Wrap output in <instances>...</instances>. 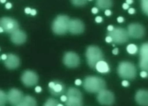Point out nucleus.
Masks as SVG:
<instances>
[{
    "instance_id": "obj_1",
    "label": "nucleus",
    "mask_w": 148,
    "mask_h": 106,
    "mask_svg": "<svg viewBox=\"0 0 148 106\" xmlns=\"http://www.w3.org/2000/svg\"><path fill=\"white\" fill-rule=\"evenodd\" d=\"M83 86L85 90L87 92L98 93L101 90L106 88V83L101 77L89 76L85 77L83 82Z\"/></svg>"
},
{
    "instance_id": "obj_2",
    "label": "nucleus",
    "mask_w": 148,
    "mask_h": 106,
    "mask_svg": "<svg viewBox=\"0 0 148 106\" xmlns=\"http://www.w3.org/2000/svg\"><path fill=\"white\" fill-rule=\"evenodd\" d=\"M117 72L119 76L123 79L133 80L136 76V68L134 64L128 62L123 61L118 66Z\"/></svg>"
},
{
    "instance_id": "obj_3",
    "label": "nucleus",
    "mask_w": 148,
    "mask_h": 106,
    "mask_svg": "<svg viewBox=\"0 0 148 106\" xmlns=\"http://www.w3.org/2000/svg\"><path fill=\"white\" fill-rule=\"evenodd\" d=\"M87 62L90 68H95V65L100 60L104 59V55L101 49L97 46H89L85 53Z\"/></svg>"
},
{
    "instance_id": "obj_4",
    "label": "nucleus",
    "mask_w": 148,
    "mask_h": 106,
    "mask_svg": "<svg viewBox=\"0 0 148 106\" xmlns=\"http://www.w3.org/2000/svg\"><path fill=\"white\" fill-rule=\"evenodd\" d=\"M70 18L66 15H60L54 19L52 24V30L54 34L59 36L65 35L68 31Z\"/></svg>"
},
{
    "instance_id": "obj_5",
    "label": "nucleus",
    "mask_w": 148,
    "mask_h": 106,
    "mask_svg": "<svg viewBox=\"0 0 148 106\" xmlns=\"http://www.w3.org/2000/svg\"><path fill=\"white\" fill-rule=\"evenodd\" d=\"M67 99L65 101L66 106H81L83 105L82 94L79 89L71 87L67 92Z\"/></svg>"
},
{
    "instance_id": "obj_6",
    "label": "nucleus",
    "mask_w": 148,
    "mask_h": 106,
    "mask_svg": "<svg viewBox=\"0 0 148 106\" xmlns=\"http://www.w3.org/2000/svg\"><path fill=\"white\" fill-rule=\"evenodd\" d=\"M107 35L112 38V42L116 44H123L129 41V36L126 29L122 27H115L111 31H108Z\"/></svg>"
},
{
    "instance_id": "obj_7",
    "label": "nucleus",
    "mask_w": 148,
    "mask_h": 106,
    "mask_svg": "<svg viewBox=\"0 0 148 106\" xmlns=\"http://www.w3.org/2000/svg\"><path fill=\"white\" fill-rule=\"evenodd\" d=\"M63 62L68 68H75L80 65L81 59L77 53L68 51L65 53L64 55Z\"/></svg>"
},
{
    "instance_id": "obj_8",
    "label": "nucleus",
    "mask_w": 148,
    "mask_h": 106,
    "mask_svg": "<svg viewBox=\"0 0 148 106\" xmlns=\"http://www.w3.org/2000/svg\"><path fill=\"white\" fill-rule=\"evenodd\" d=\"M0 26L3 27L4 31L9 34H12L19 29L18 22L10 17H3L0 19Z\"/></svg>"
},
{
    "instance_id": "obj_9",
    "label": "nucleus",
    "mask_w": 148,
    "mask_h": 106,
    "mask_svg": "<svg viewBox=\"0 0 148 106\" xmlns=\"http://www.w3.org/2000/svg\"><path fill=\"white\" fill-rule=\"evenodd\" d=\"M145 27L139 23L130 24L127 30L129 37L136 39L143 38L145 35Z\"/></svg>"
},
{
    "instance_id": "obj_10",
    "label": "nucleus",
    "mask_w": 148,
    "mask_h": 106,
    "mask_svg": "<svg viewBox=\"0 0 148 106\" xmlns=\"http://www.w3.org/2000/svg\"><path fill=\"white\" fill-rule=\"evenodd\" d=\"M97 100L101 105H111L115 103V96L112 92L103 89L98 93Z\"/></svg>"
},
{
    "instance_id": "obj_11",
    "label": "nucleus",
    "mask_w": 148,
    "mask_h": 106,
    "mask_svg": "<svg viewBox=\"0 0 148 106\" xmlns=\"http://www.w3.org/2000/svg\"><path fill=\"white\" fill-rule=\"evenodd\" d=\"M21 80L25 86L31 87L38 83V76L36 72L31 70H26L23 73Z\"/></svg>"
},
{
    "instance_id": "obj_12",
    "label": "nucleus",
    "mask_w": 148,
    "mask_h": 106,
    "mask_svg": "<svg viewBox=\"0 0 148 106\" xmlns=\"http://www.w3.org/2000/svg\"><path fill=\"white\" fill-rule=\"evenodd\" d=\"M85 30V25L83 22L79 19L70 20L68 25V31L74 35L81 34Z\"/></svg>"
},
{
    "instance_id": "obj_13",
    "label": "nucleus",
    "mask_w": 148,
    "mask_h": 106,
    "mask_svg": "<svg viewBox=\"0 0 148 106\" xmlns=\"http://www.w3.org/2000/svg\"><path fill=\"white\" fill-rule=\"evenodd\" d=\"M23 97V93L16 88L11 89L7 94L8 101L13 105L18 106Z\"/></svg>"
},
{
    "instance_id": "obj_14",
    "label": "nucleus",
    "mask_w": 148,
    "mask_h": 106,
    "mask_svg": "<svg viewBox=\"0 0 148 106\" xmlns=\"http://www.w3.org/2000/svg\"><path fill=\"white\" fill-rule=\"evenodd\" d=\"M140 67L142 70H148V44L143 43L141 46L140 51Z\"/></svg>"
},
{
    "instance_id": "obj_15",
    "label": "nucleus",
    "mask_w": 148,
    "mask_h": 106,
    "mask_svg": "<svg viewBox=\"0 0 148 106\" xmlns=\"http://www.w3.org/2000/svg\"><path fill=\"white\" fill-rule=\"evenodd\" d=\"M49 90L54 96L62 95L65 91V87L63 83L59 81L51 82L48 84Z\"/></svg>"
},
{
    "instance_id": "obj_16",
    "label": "nucleus",
    "mask_w": 148,
    "mask_h": 106,
    "mask_svg": "<svg viewBox=\"0 0 148 106\" xmlns=\"http://www.w3.org/2000/svg\"><path fill=\"white\" fill-rule=\"evenodd\" d=\"M10 40L16 45H20L26 42L27 40V36L26 33L19 29L10 34Z\"/></svg>"
},
{
    "instance_id": "obj_17",
    "label": "nucleus",
    "mask_w": 148,
    "mask_h": 106,
    "mask_svg": "<svg viewBox=\"0 0 148 106\" xmlns=\"http://www.w3.org/2000/svg\"><path fill=\"white\" fill-rule=\"evenodd\" d=\"M4 64L9 70H15L20 65V58L16 55L9 54L7 55V59L4 60Z\"/></svg>"
},
{
    "instance_id": "obj_18",
    "label": "nucleus",
    "mask_w": 148,
    "mask_h": 106,
    "mask_svg": "<svg viewBox=\"0 0 148 106\" xmlns=\"http://www.w3.org/2000/svg\"><path fill=\"white\" fill-rule=\"evenodd\" d=\"M135 101L140 105H148V92L146 90H139L135 94Z\"/></svg>"
},
{
    "instance_id": "obj_19",
    "label": "nucleus",
    "mask_w": 148,
    "mask_h": 106,
    "mask_svg": "<svg viewBox=\"0 0 148 106\" xmlns=\"http://www.w3.org/2000/svg\"><path fill=\"white\" fill-rule=\"evenodd\" d=\"M95 68L98 72L102 74H105L109 72L110 71V67L107 62L103 60L99 61L95 65Z\"/></svg>"
},
{
    "instance_id": "obj_20",
    "label": "nucleus",
    "mask_w": 148,
    "mask_h": 106,
    "mask_svg": "<svg viewBox=\"0 0 148 106\" xmlns=\"http://www.w3.org/2000/svg\"><path fill=\"white\" fill-rule=\"evenodd\" d=\"M37 105L36 99L31 96H26L23 98L18 106H36Z\"/></svg>"
},
{
    "instance_id": "obj_21",
    "label": "nucleus",
    "mask_w": 148,
    "mask_h": 106,
    "mask_svg": "<svg viewBox=\"0 0 148 106\" xmlns=\"http://www.w3.org/2000/svg\"><path fill=\"white\" fill-rule=\"evenodd\" d=\"M113 5L112 0H96V5L100 9H107L112 8Z\"/></svg>"
},
{
    "instance_id": "obj_22",
    "label": "nucleus",
    "mask_w": 148,
    "mask_h": 106,
    "mask_svg": "<svg viewBox=\"0 0 148 106\" xmlns=\"http://www.w3.org/2000/svg\"><path fill=\"white\" fill-rule=\"evenodd\" d=\"M126 50L130 54L134 55L137 53L138 48L135 44H129L126 48Z\"/></svg>"
},
{
    "instance_id": "obj_23",
    "label": "nucleus",
    "mask_w": 148,
    "mask_h": 106,
    "mask_svg": "<svg viewBox=\"0 0 148 106\" xmlns=\"http://www.w3.org/2000/svg\"><path fill=\"white\" fill-rule=\"evenodd\" d=\"M8 101L7 94L4 92L0 90V106H3Z\"/></svg>"
},
{
    "instance_id": "obj_24",
    "label": "nucleus",
    "mask_w": 148,
    "mask_h": 106,
    "mask_svg": "<svg viewBox=\"0 0 148 106\" xmlns=\"http://www.w3.org/2000/svg\"><path fill=\"white\" fill-rule=\"evenodd\" d=\"M141 9L146 15L148 14V0H141Z\"/></svg>"
},
{
    "instance_id": "obj_25",
    "label": "nucleus",
    "mask_w": 148,
    "mask_h": 106,
    "mask_svg": "<svg viewBox=\"0 0 148 106\" xmlns=\"http://www.w3.org/2000/svg\"><path fill=\"white\" fill-rule=\"evenodd\" d=\"M72 4L76 7H82L87 4V0H71Z\"/></svg>"
},
{
    "instance_id": "obj_26",
    "label": "nucleus",
    "mask_w": 148,
    "mask_h": 106,
    "mask_svg": "<svg viewBox=\"0 0 148 106\" xmlns=\"http://www.w3.org/2000/svg\"><path fill=\"white\" fill-rule=\"evenodd\" d=\"M59 104L58 101L54 98H49L44 104L45 106H56Z\"/></svg>"
},
{
    "instance_id": "obj_27",
    "label": "nucleus",
    "mask_w": 148,
    "mask_h": 106,
    "mask_svg": "<svg viewBox=\"0 0 148 106\" xmlns=\"http://www.w3.org/2000/svg\"><path fill=\"white\" fill-rule=\"evenodd\" d=\"M140 76H141V77H143V78L147 77V71H145V70H143L140 72Z\"/></svg>"
},
{
    "instance_id": "obj_28",
    "label": "nucleus",
    "mask_w": 148,
    "mask_h": 106,
    "mask_svg": "<svg viewBox=\"0 0 148 106\" xmlns=\"http://www.w3.org/2000/svg\"><path fill=\"white\" fill-rule=\"evenodd\" d=\"M102 21H103V19H102V18L100 16H96V18H95V21L96 22V23H101Z\"/></svg>"
},
{
    "instance_id": "obj_29",
    "label": "nucleus",
    "mask_w": 148,
    "mask_h": 106,
    "mask_svg": "<svg viewBox=\"0 0 148 106\" xmlns=\"http://www.w3.org/2000/svg\"><path fill=\"white\" fill-rule=\"evenodd\" d=\"M121 84H122V85L124 86V87H128V86L129 85V82L127 81H126V80H124V81L122 82Z\"/></svg>"
},
{
    "instance_id": "obj_30",
    "label": "nucleus",
    "mask_w": 148,
    "mask_h": 106,
    "mask_svg": "<svg viewBox=\"0 0 148 106\" xmlns=\"http://www.w3.org/2000/svg\"><path fill=\"white\" fill-rule=\"evenodd\" d=\"M106 42L107 43H110L112 42V38L110 36H108L106 38Z\"/></svg>"
},
{
    "instance_id": "obj_31",
    "label": "nucleus",
    "mask_w": 148,
    "mask_h": 106,
    "mask_svg": "<svg viewBox=\"0 0 148 106\" xmlns=\"http://www.w3.org/2000/svg\"><path fill=\"white\" fill-rule=\"evenodd\" d=\"M82 81L79 79H77L75 81V85H80L82 84Z\"/></svg>"
},
{
    "instance_id": "obj_32",
    "label": "nucleus",
    "mask_w": 148,
    "mask_h": 106,
    "mask_svg": "<svg viewBox=\"0 0 148 106\" xmlns=\"http://www.w3.org/2000/svg\"><path fill=\"white\" fill-rule=\"evenodd\" d=\"M128 12L129 14H134L135 13V10L134 8H130V9H129Z\"/></svg>"
},
{
    "instance_id": "obj_33",
    "label": "nucleus",
    "mask_w": 148,
    "mask_h": 106,
    "mask_svg": "<svg viewBox=\"0 0 148 106\" xmlns=\"http://www.w3.org/2000/svg\"><path fill=\"white\" fill-rule=\"evenodd\" d=\"M98 9L97 8H93L92 9V12L94 14H97L98 12Z\"/></svg>"
},
{
    "instance_id": "obj_34",
    "label": "nucleus",
    "mask_w": 148,
    "mask_h": 106,
    "mask_svg": "<svg viewBox=\"0 0 148 106\" xmlns=\"http://www.w3.org/2000/svg\"><path fill=\"white\" fill-rule=\"evenodd\" d=\"M129 8V4H128L127 3H124L123 4V8L124 9V10H127Z\"/></svg>"
},
{
    "instance_id": "obj_35",
    "label": "nucleus",
    "mask_w": 148,
    "mask_h": 106,
    "mask_svg": "<svg viewBox=\"0 0 148 106\" xmlns=\"http://www.w3.org/2000/svg\"><path fill=\"white\" fill-rule=\"evenodd\" d=\"M117 21L118 23H123V22H124V19L123 16H119V17H118L117 18Z\"/></svg>"
},
{
    "instance_id": "obj_36",
    "label": "nucleus",
    "mask_w": 148,
    "mask_h": 106,
    "mask_svg": "<svg viewBox=\"0 0 148 106\" xmlns=\"http://www.w3.org/2000/svg\"><path fill=\"white\" fill-rule=\"evenodd\" d=\"M111 14H112L111 11L109 9H106V10L105 11V15L106 16H110Z\"/></svg>"
},
{
    "instance_id": "obj_37",
    "label": "nucleus",
    "mask_w": 148,
    "mask_h": 106,
    "mask_svg": "<svg viewBox=\"0 0 148 106\" xmlns=\"http://www.w3.org/2000/svg\"><path fill=\"white\" fill-rule=\"evenodd\" d=\"M66 99H67V97L65 95H62L60 97V100L62 102H65L66 101Z\"/></svg>"
},
{
    "instance_id": "obj_38",
    "label": "nucleus",
    "mask_w": 148,
    "mask_h": 106,
    "mask_svg": "<svg viewBox=\"0 0 148 106\" xmlns=\"http://www.w3.org/2000/svg\"><path fill=\"white\" fill-rule=\"evenodd\" d=\"M35 91L37 92V93H40L42 92V88L40 87L39 86H37L35 88Z\"/></svg>"
},
{
    "instance_id": "obj_39",
    "label": "nucleus",
    "mask_w": 148,
    "mask_h": 106,
    "mask_svg": "<svg viewBox=\"0 0 148 106\" xmlns=\"http://www.w3.org/2000/svg\"><path fill=\"white\" fill-rule=\"evenodd\" d=\"M31 9L29 8H26L25 9V12L27 14H29L31 13Z\"/></svg>"
},
{
    "instance_id": "obj_40",
    "label": "nucleus",
    "mask_w": 148,
    "mask_h": 106,
    "mask_svg": "<svg viewBox=\"0 0 148 106\" xmlns=\"http://www.w3.org/2000/svg\"><path fill=\"white\" fill-rule=\"evenodd\" d=\"M30 14H31V15L34 16V15H36L37 14V11H36V9H31Z\"/></svg>"
},
{
    "instance_id": "obj_41",
    "label": "nucleus",
    "mask_w": 148,
    "mask_h": 106,
    "mask_svg": "<svg viewBox=\"0 0 148 106\" xmlns=\"http://www.w3.org/2000/svg\"><path fill=\"white\" fill-rule=\"evenodd\" d=\"M12 4L10 3H8L6 4H5V8L8 9H10L11 8H12Z\"/></svg>"
},
{
    "instance_id": "obj_42",
    "label": "nucleus",
    "mask_w": 148,
    "mask_h": 106,
    "mask_svg": "<svg viewBox=\"0 0 148 106\" xmlns=\"http://www.w3.org/2000/svg\"><path fill=\"white\" fill-rule=\"evenodd\" d=\"M112 53L114 55H116L118 54V48H115L112 51Z\"/></svg>"
},
{
    "instance_id": "obj_43",
    "label": "nucleus",
    "mask_w": 148,
    "mask_h": 106,
    "mask_svg": "<svg viewBox=\"0 0 148 106\" xmlns=\"http://www.w3.org/2000/svg\"><path fill=\"white\" fill-rule=\"evenodd\" d=\"M113 28H114V27H113L112 25H109L107 27V30L109 31H111L113 29Z\"/></svg>"
},
{
    "instance_id": "obj_44",
    "label": "nucleus",
    "mask_w": 148,
    "mask_h": 106,
    "mask_svg": "<svg viewBox=\"0 0 148 106\" xmlns=\"http://www.w3.org/2000/svg\"><path fill=\"white\" fill-rule=\"evenodd\" d=\"M1 59L3 60H5V59H7V55L6 54H3L1 55Z\"/></svg>"
},
{
    "instance_id": "obj_45",
    "label": "nucleus",
    "mask_w": 148,
    "mask_h": 106,
    "mask_svg": "<svg viewBox=\"0 0 148 106\" xmlns=\"http://www.w3.org/2000/svg\"><path fill=\"white\" fill-rule=\"evenodd\" d=\"M134 2V0H126V3L128 4H131Z\"/></svg>"
},
{
    "instance_id": "obj_46",
    "label": "nucleus",
    "mask_w": 148,
    "mask_h": 106,
    "mask_svg": "<svg viewBox=\"0 0 148 106\" xmlns=\"http://www.w3.org/2000/svg\"><path fill=\"white\" fill-rule=\"evenodd\" d=\"M3 32H4V30H3V27L0 26V33Z\"/></svg>"
},
{
    "instance_id": "obj_47",
    "label": "nucleus",
    "mask_w": 148,
    "mask_h": 106,
    "mask_svg": "<svg viewBox=\"0 0 148 106\" xmlns=\"http://www.w3.org/2000/svg\"><path fill=\"white\" fill-rule=\"evenodd\" d=\"M5 1H6V0H0V2L1 3H4Z\"/></svg>"
},
{
    "instance_id": "obj_48",
    "label": "nucleus",
    "mask_w": 148,
    "mask_h": 106,
    "mask_svg": "<svg viewBox=\"0 0 148 106\" xmlns=\"http://www.w3.org/2000/svg\"><path fill=\"white\" fill-rule=\"evenodd\" d=\"M58 106H62V105H63V104H58Z\"/></svg>"
},
{
    "instance_id": "obj_49",
    "label": "nucleus",
    "mask_w": 148,
    "mask_h": 106,
    "mask_svg": "<svg viewBox=\"0 0 148 106\" xmlns=\"http://www.w3.org/2000/svg\"><path fill=\"white\" fill-rule=\"evenodd\" d=\"M88 1H92V0H88Z\"/></svg>"
}]
</instances>
